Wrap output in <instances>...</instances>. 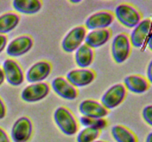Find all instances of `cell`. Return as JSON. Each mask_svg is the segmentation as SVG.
Returning <instances> with one entry per match:
<instances>
[{
  "mask_svg": "<svg viewBox=\"0 0 152 142\" xmlns=\"http://www.w3.org/2000/svg\"><path fill=\"white\" fill-rule=\"evenodd\" d=\"M13 7L17 12L26 15H32L38 13L42 7L39 0H14Z\"/></svg>",
  "mask_w": 152,
  "mask_h": 142,
  "instance_id": "cell-18",
  "label": "cell"
},
{
  "mask_svg": "<svg viewBox=\"0 0 152 142\" xmlns=\"http://www.w3.org/2000/svg\"><path fill=\"white\" fill-rule=\"evenodd\" d=\"M127 90L124 84H114L104 93L101 99V104L108 110L114 109L125 100Z\"/></svg>",
  "mask_w": 152,
  "mask_h": 142,
  "instance_id": "cell-4",
  "label": "cell"
},
{
  "mask_svg": "<svg viewBox=\"0 0 152 142\" xmlns=\"http://www.w3.org/2000/svg\"><path fill=\"white\" fill-rule=\"evenodd\" d=\"M0 142H10V138L7 135V133L0 127Z\"/></svg>",
  "mask_w": 152,
  "mask_h": 142,
  "instance_id": "cell-25",
  "label": "cell"
},
{
  "mask_svg": "<svg viewBox=\"0 0 152 142\" xmlns=\"http://www.w3.org/2000/svg\"><path fill=\"white\" fill-rule=\"evenodd\" d=\"M117 20L128 28H134L142 21L139 10L129 4H119L115 9Z\"/></svg>",
  "mask_w": 152,
  "mask_h": 142,
  "instance_id": "cell-2",
  "label": "cell"
},
{
  "mask_svg": "<svg viewBox=\"0 0 152 142\" xmlns=\"http://www.w3.org/2000/svg\"><path fill=\"white\" fill-rule=\"evenodd\" d=\"M34 45L32 37L28 35H22L12 40L7 45L6 52L10 57H19L26 54Z\"/></svg>",
  "mask_w": 152,
  "mask_h": 142,
  "instance_id": "cell-9",
  "label": "cell"
},
{
  "mask_svg": "<svg viewBox=\"0 0 152 142\" xmlns=\"http://www.w3.org/2000/svg\"><path fill=\"white\" fill-rule=\"evenodd\" d=\"M132 51L129 36L126 33H120L114 37L111 44V54L114 62L123 63L128 59Z\"/></svg>",
  "mask_w": 152,
  "mask_h": 142,
  "instance_id": "cell-3",
  "label": "cell"
},
{
  "mask_svg": "<svg viewBox=\"0 0 152 142\" xmlns=\"http://www.w3.org/2000/svg\"><path fill=\"white\" fill-rule=\"evenodd\" d=\"M80 112L85 117L93 118H104L108 114V110L99 102L92 99L84 100L79 106Z\"/></svg>",
  "mask_w": 152,
  "mask_h": 142,
  "instance_id": "cell-12",
  "label": "cell"
},
{
  "mask_svg": "<svg viewBox=\"0 0 152 142\" xmlns=\"http://www.w3.org/2000/svg\"><path fill=\"white\" fill-rule=\"evenodd\" d=\"M51 86L53 91L58 96L66 100H74L78 96V91L76 87L62 76L55 78L52 81Z\"/></svg>",
  "mask_w": 152,
  "mask_h": 142,
  "instance_id": "cell-15",
  "label": "cell"
},
{
  "mask_svg": "<svg viewBox=\"0 0 152 142\" xmlns=\"http://www.w3.org/2000/svg\"><path fill=\"white\" fill-rule=\"evenodd\" d=\"M80 121L83 126L86 127H94L99 130L105 128L108 124L105 118H93L82 116L80 118Z\"/></svg>",
  "mask_w": 152,
  "mask_h": 142,
  "instance_id": "cell-23",
  "label": "cell"
},
{
  "mask_svg": "<svg viewBox=\"0 0 152 142\" xmlns=\"http://www.w3.org/2000/svg\"><path fill=\"white\" fill-rule=\"evenodd\" d=\"M3 72L7 82L12 86H19L24 81V72L17 62L7 59L3 63Z\"/></svg>",
  "mask_w": 152,
  "mask_h": 142,
  "instance_id": "cell-10",
  "label": "cell"
},
{
  "mask_svg": "<svg viewBox=\"0 0 152 142\" xmlns=\"http://www.w3.org/2000/svg\"><path fill=\"white\" fill-rule=\"evenodd\" d=\"M126 90L137 94H142L149 89V82L146 78L140 75H131L124 79Z\"/></svg>",
  "mask_w": 152,
  "mask_h": 142,
  "instance_id": "cell-17",
  "label": "cell"
},
{
  "mask_svg": "<svg viewBox=\"0 0 152 142\" xmlns=\"http://www.w3.org/2000/svg\"><path fill=\"white\" fill-rule=\"evenodd\" d=\"M142 118L144 121L152 127V104L147 105L143 108L142 112Z\"/></svg>",
  "mask_w": 152,
  "mask_h": 142,
  "instance_id": "cell-24",
  "label": "cell"
},
{
  "mask_svg": "<svg viewBox=\"0 0 152 142\" xmlns=\"http://www.w3.org/2000/svg\"><path fill=\"white\" fill-rule=\"evenodd\" d=\"M94 142H106V141H95Z\"/></svg>",
  "mask_w": 152,
  "mask_h": 142,
  "instance_id": "cell-32",
  "label": "cell"
},
{
  "mask_svg": "<svg viewBox=\"0 0 152 142\" xmlns=\"http://www.w3.org/2000/svg\"><path fill=\"white\" fill-rule=\"evenodd\" d=\"M94 52L87 44H82L75 53V61L77 64L80 68H87L90 66L94 61Z\"/></svg>",
  "mask_w": 152,
  "mask_h": 142,
  "instance_id": "cell-19",
  "label": "cell"
},
{
  "mask_svg": "<svg viewBox=\"0 0 152 142\" xmlns=\"http://www.w3.org/2000/svg\"><path fill=\"white\" fill-rule=\"evenodd\" d=\"M4 72H3V70L1 68H0V85L2 84V83L4 82Z\"/></svg>",
  "mask_w": 152,
  "mask_h": 142,
  "instance_id": "cell-30",
  "label": "cell"
},
{
  "mask_svg": "<svg viewBox=\"0 0 152 142\" xmlns=\"http://www.w3.org/2000/svg\"><path fill=\"white\" fill-rule=\"evenodd\" d=\"M100 130L94 127H86L77 135V142H94L99 137Z\"/></svg>",
  "mask_w": 152,
  "mask_h": 142,
  "instance_id": "cell-22",
  "label": "cell"
},
{
  "mask_svg": "<svg viewBox=\"0 0 152 142\" xmlns=\"http://www.w3.org/2000/svg\"><path fill=\"white\" fill-rule=\"evenodd\" d=\"M6 115V107L4 105V102L2 101L1 99H0V119H2L4 118Z\"/></svg>",
  "mask_w": 152,
  "mask_h": 142,
  "instance_id": "cell-28",
  "label": "cell"
},
{
  "mask_svg": "<svg viewBox=\"0 0 152 142\" xmlns=\"http://www.w3.org/2000/svg\"><path fill=\"white\" fill-rule=\"evenodd\" d=\"M111 31L107 28L94 30L86 35L85 43L91 48H97L106 44L111 38Z\"/></svg>",
  "mask_w": 152,
  "mask_h": 142,
  "instance_id": "cell-16",
  "label": "cell"
},
{
  "mask_svg": "<svg viewBox=\"0 0 152 142\" xmlns=\"http://www.w3.org/2000/svg\"><path fill=\"white\" fill-rule=\"evenodd\" d=\"M111 135L117 142H137V136L123 125H115L111 129Z\"/></svg>",
  "mask_w": 152,
  "mask_h": 142,
  "instance_id": "cell-21",
  "label": "cell"
},
{
  "mask_svg": "<svg viewBox=\"0 0 152 142\" xmlns=\"http://www.w3.org/2000/svg\"><path fill=\"white\" fill-rule=\"evenodd\" d=\"M51 64L48 61H40L33 64L26 72V79L30 83L42 82L51 72Z\"/></svg>",
  "mask_w": 152,
  "mask_h": 142,
  "instance_id": "cell-11",
  "label": "cell"
},
{
  "mask_svg": "<svg viewBox=\"0 0 152 142\" xmlns=\"http://www.w3.org/2000/svg\"><path fill=\"white\" fill-rule=\"evenodd\" d=\"M147 80L148 81L149 84H152V59L147 67Z\"/></svg>",
  "mask_w": 152,
  "mask_h": 142,
  "instance_id": "cell-27",
  "label": "cell"
},
{
  "mask_svg": "<svg viewBox=\"0 0 152 142\" xmlns=\"http://www.w3.org/2000/svg\"><path fill=\"white\" fill-rule=\"evenodd\" d=\"M50 89L49 84L45 82L31 84L24 88L21 93V98L23 101L29 103L39 101L48 95Z\"/></svg>",
  "mask_w": 152,
  "mask_h": 142,
  "instance_id": "cell-7",
  "label": "cell"
},
{
  "mask_svg": "<svg viewBox=\"0 0 152 142\" xmlns=\"http://www.w3.org/2000/svg\"><path fill=\"white\" fill-rule=\"evenodd\" d=\"M95 72L91 70L76 69L71 70L66 75V79L75 87H82L89 85L95 79Z\"/></svg>",
  "mask_w": 152,
  "mask_h": 142,
  "instance_id": "cell-14",
  "label": "cell"
},
{
  "mask_svg": "<svg viewBox=\"0 0 152 142\" xmlns=\"http://www.w3.org/2000/svg\"><path fill=\"white\" fill-rule=\"evenodd\" d=\"M7 43V38L6 36L0 34V53L4 50Z\"/></svg>",
  "mask_w": 152,
  "mask_h": 142,
  "instance_id": "cell-26",
  "label": "cell"
},
{
  "mask_svg": "<svg viewBox=\"0 0 152 142\" xmlns=\"http://www.w3.org/2000/svg\"><path fill=\"white\" fill-rule=\"evenodd\" d=\"M87 29L84 26H77L72 28L64 37L62 41V47L64 51L72 53L76 51L83 41H85Z\"/></svg>",
  "mask_w": 152,
  "mask_h": 142,
  "instance_id": "cell-5",
  "label": "cell"
},
{
  "mask_svg": "<svg viewBox=\"0 0 152 142\" xmlns=\"http://www.w3.org/2000/svg\"><path fill=\"white\" fill-rule=\"evenodd\" d=\"M145 142H152V132L148 134L146 138H145Z\"/></svg>",
  "mask_w": 152,
  "mask_h": 142,
  "instance_id": "cell-31",
  "label": "cell"
},
{
  "mask_svg": "<svg viewBox=\"0 0 152 142\" xmlns=\"http://www.w3.org/2000/svg\"><path fill=\"white\" fill-rule=\"evenodd\" d=\"M115 16L109 11H99L91 15L86 21V28L88 30L105 29L114 22Z\"/></svg>",
  "mask_w": 152,
  "mask_h": 142,
  "instance_id": "cell-13",
  "label": "cell"
},
{
  "mask_svg": "<svg viewBox=\"0 0 152 142\" xmlns=\"http://www.w3.org/2000/svg\"><path fill=\"white\" fill-rule=\"evenodd\" d=\"M152 21L151 19H145L141 21L132 30L131 33L130 41L132 46L141 48L151 33Z\"/></svg>",
  "mask_w": 152,
  "mask_h": 142,
  "instance_id": "cell-8",
  "label": "cell"
},
{
  "mask_svg": "<svg viewBox=\"0 0 152 142\" xmlns=\"http://www.w3.org/2000/svg\"><path fill=\"white\" fill-rule=\"evenodd\" d=\"M147 45H148L149 50L152 51V32L151 33L149 36H148V39H147Z\"/></svg>",
  "mask_w": 152,
  "mask_h": 142,
  "instance_id": "cell-29",
  "label": "cell"
},
{
  "mask_svg": "<svg viewBox=\"0 0 152 142\" xmlns=\"http://www.w3.org/2000/svg\"><path fill=\"white\" fill-rule=\"evenodd\" d=\"M33 133V124L28 117L18 118L11 129V138L13 142H27Z\"/></svg>",
  "mask_w": 152,
  "mask_h": 142,
  "instance_id": "cell-6",
  "label": "cell"
},
{
  "mask_svg": "<svg viewBox=\"0 0 152 142\" xmlns=\"http://www.w3.org/2000/svg\"><path fill=\"white\" fill-rule=\"evenodd\" d=\"M20 17L19 15L13 12H8L0 16V34L10 32L19 25Z\"/></svg>",
  "mask_w": 152,
  "mask_h": 142,
  "instance_id": "cell-20",
  "label": "cell"
},
{
  "mask_svg": "<svg viewBox=\"0 0 152 142\" xmlns=\"http://www.w3.org/2000/svg\"><path fill=\"white\" fill-rule=\"evenodd\" d=\"M53 118L59 130L67 135H74L77 133L79 125L72 112L65 106H59L55 110Z\"/></svg>",
  "mask_w": 152,
  "mask_h": 142,
  "instance_id": "cell-1",
  "label": "cell"
}]
</instances>
